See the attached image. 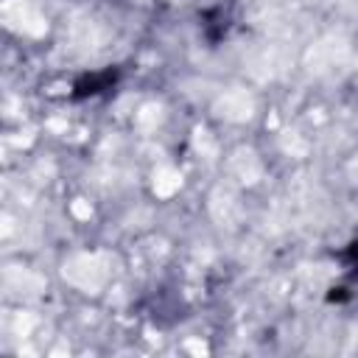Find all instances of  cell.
I'll use <instances>...</instances> for the list:
<instances>
[{
  "label": "cell",
  "instance_id": "6da1fadb",
  "mask_svg": "<svg viewBox=\"0 0 358 358\" xmlns=\"http://www.w3.org/2000/svg\"><path fill=\"white\" fill-rule=\"evenodd\" d=\"M109 81H115V73L87 76L84 81H78V84H76V98H81V95H95V92L106 90V87H109Z\"/></svg>",
  "mask_w": 358,
  "mask_h": 358
}]
</instances>
